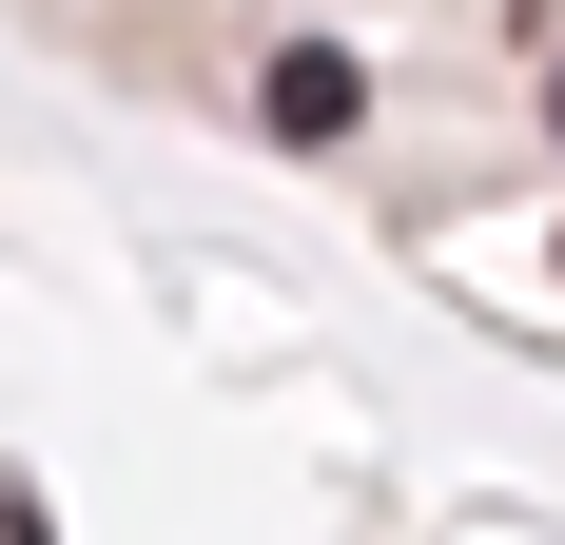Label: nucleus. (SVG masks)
<instances>
[{"label": "nucleus", "mask_w": 565, "mask_h": 545, "mask_svg": "<svg viewBox=\"0 0 565 545\" xmlns=\"http://www.w3.org/2000/svg\"><path fill=\"white\" fill-rule=\"evenodd\" d=\"M546 117H565V78H546Z\"/></svg>", "instance_id": "obj_3"}, {"label": "nucleus", "mask_w": 565, "mask_h": 545, "mask_svg": "<svg viewBox=\"0 0 565 545\" xmlns=\"http://www.w3.org/2000/svg\"><path fill=\"white\" fill-rule=\"evenodd\" d=\"M0 545H40V506H20V488H0Z\"/></svg>", "instance_id": "obj_2"}, {"label": "nucleus", "mask_w": 565, "mask_h": 545, "mask_svg": "<svg viewBox=\"0 0 565 545\" xmlns=\"http://www.w3.org/2000/svg\"><path fill=\"white\" fill-rule=\"evenodd\" d=\"M332 117H351V58L292 40V58H274V137H332Z\"/></svg>", "instance_id": "obj_1"}]
</instances>
